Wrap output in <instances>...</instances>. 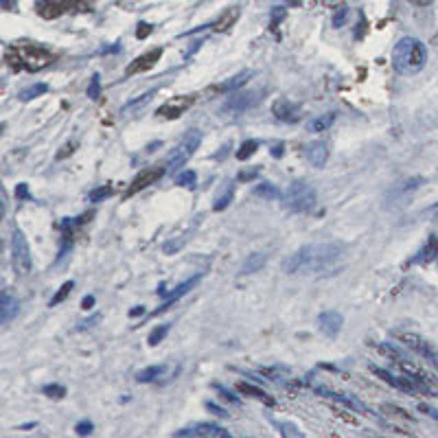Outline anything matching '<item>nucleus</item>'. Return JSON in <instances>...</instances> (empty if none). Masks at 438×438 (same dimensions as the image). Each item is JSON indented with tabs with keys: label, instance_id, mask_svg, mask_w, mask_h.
<instances>
[{
	"label": "nucleus",
	"instance_id": "nucleus-1",
	"mask_svg": "<svg viewBox=\"0 0 438 438\" xmlns=\"http://www.w3.org/2000/svg\"><path fill=\"white\" fill-rule=\"evenodd\" d=\"M347 246L342 241H325V244H311L298 248L290 259H285L283 272L290 276L307 274V276H325L336 274L344 259Z\"/></svg>",
	"mask_w": 438,
	"mask_h": 438
},
{
	"label": "nucleus",
	"instance_id": "nucleus-2",
	"mask_svg": "<svg viewBox=\"0 0 438 438\" xmlns=\"http://www.w3.org/2000/svg\"><path fill=\"white\" fill-rule=\"evenodd\" d=\"M428 62L425 44L417 38H401L393 49V68L399 75H417Z\"/></svg>",
	"mask_w": 438,
	"mask_h": 438
},
{
	"label": "nucleus",
	"instance_id": "nucleus-3",
	"mask_svg": "<svg viewBox=\"0 0 438 438\" xmlns=\"http://www.w3.org/2000/svg\"><path fill=\"white\" fill-rule=\"evenodd\" d=\"M51 53L40 49L36 44H18L7 53V62L14 68H27L29 73H36L40 68L51 64Z\"/></svg>",
	"mask_w": 438,
	"mask_h": 438
},
{
	"label": "nucleus",
	"instance_id": "nucleus-4",
	"mask_svg": "<svg viewBox=\"0 0 438 438\" xmlns=\"http://www.w3.org/2000/svg\"><path fill=\"white\" fill-rule=\"evenodd\" d=\"M318 202V193L311 184L296 180L287 187L285 195H283V206L290 213H309Z\"/></svg>",
	"mask_w": 438,
	"mask_h": 438
},
{
	"label": "nucleus",
	"instance_id": "nucleus-5",
	"mask_svg": "<svg viewBox=\"0 0 438 438\" xmlns=\"http://www.w3.org/2000/svg\"><path fill=\"white\" fill-rule=\"evenodd\" d=\"M202 143V132L198 130H189L187 134H184L182 141L171 149V154L167 158V167H165V174L167 176H174L178 169H182L184 165H187V160L195 154V149L200 147Z\"/></svg>",
	"mask_w": 438,
	"mask_h": 438
},
{
	"label": "nucleus",
	"instance_id": "nucleus-6",
	"mask_svg": "<svg viewBox=\"0 0 438 438\" xmlns=\"http://www.w3.org/2000/svg\"><path fill=\"white\" fill-rule=\"evenodd\" d=\"M265 90H235L230 92V97L222 103V108H219V112L222 114H228V117H239V114H244L246 110L255 108L257 103L263 99Z\"/></svg>",
	"mask_w": 438,
	"mask_h": 438
},
{
	"label": "nucleus",
	"instance_id": "nucleus-7",
	"mask_svg": "<svg viewBox=\"0 0 438 438\" xmlns=\"http://www.w3.org/2000/svg\"><path fill=\"white\" fill-rule=\"evenodd\" d=\"M11 265H14L18 276H29L33 270L31 250L27 244V237L22 235L20 228H16L14 235H11Z\"/></svg>",
	"mask_w": 438,
	"mask_h": 438
},
{
	"label": "nucleus",
	"instance_id": "nucleus-8",
	"mask_svg": "<svg viewBox=\"0 0 438 438\" xmlns=\"http://www.w3.org/2000/svg\"><path fill=\"white\" fill-rule=\"evenodd\" d=\"M395 338L403 344L406 349H410L412 353H417L419 357H423L425 362H430L434 368H438V351L432 347V344L421 338L419 333L412 331H395Z\"/></svg>",
	"mask_w": 438,
	"mask_h": 438
},
{
	"label": "nucleus",
	"instance_id": "nucleus-9",
	"mask_svg": "<svg viewBox=\"0 0 438 438\" xmlns=\"http://www.w3.org/2000/svg\"><path fill=\"white\" fill-rule=\"evenodd\" d=\"M174 436H195V438H230V432L213 423H200L193 425V428H182L174 432Z\"/></svg>",
	"mask_w": 438,
	"mask_h": 438
},
{
	"label": "nucleus",
	"instance_id": "nucleus-10",
	"mask_svg": "<svg viewBox=\"0 0 438 438\" xmlns=\"http://www.w3.org/2000/svg\"><path fill=\"white\" fill-rule=\"evenodd\" d=\"M272 114L283 123H296V121H301V117H303L301 106L294 103V101H290V99H283V97L272 103Z\"/></svg>",
	"mask_w": 438,
	"mask_h": 438
},
{
	"label": "nucleus",
	"instance_id": "nucleus-11",
	"mask_svg": "<svg viewBox=\"0 0 438 438\" xmlns=\"http://www.w3.org/2000/svg\"><path fill=\"white\" fill-rule=\"evenodd\" d=\"M79 5V0H42L38 7V14L46 20L60 18L66 11H71Z\"/></svg>",
	"mask_w": 438,
	"mask_h": 438
},
{
	"label": "nucleus",
	"instance_id": "nucleus-12",
	"mask_svg": "<svg viewBox=\"0 0 438 438\" xmlns=\"http://www.w3.org/2000/svg\"><path fill=\"white\" fill-rule=\"evenodd\" d=\"M200 279H202V274H195V276H191V279H187V281H184V283H180L178 287H176V290L174 292H169L167 294V298H165V303L163 305H160L156 311H154V316H160V314H165V311L171 307V305H174V303H178L180 301V298L184 296V294H189L191 290H193V287L195 285H198L200 283Z\"/></svg>",
	"mask_w": 438,
	"mask_h": 438
},
{
	"label": "nucleus",
	"instance_id": "nucleus-13",
	"mask_svg": "<svg viewBox=\"0 0 438 438\" xmlns=\"http://www.w3.org/2000/svg\"><path fill=\"white\" fill-rule=\"evenodd\" d=\"M342 325H344V320L340 316V311H336V309L322 311V314L318 316V327L327 338H336L342 329Z\"/></svg>",
	"mask_w": 438,
	"mask_h": 438
},
{
	"label": "nucleus",
	"instance_id": "nucleus-14",
	"mask_svg": "<svg viewBox=\"0 0 438 438\" xmlns=\"http://www.w3.org/2000/svg\"><path fill=\"white\" fill-rule=\"evenodd\" d=\"M160 176H165V169H145V171H141V174L134 178L132 187L125 191V198H132V195H136L138 191L147 189L149 184H154Z\"/></svg>",
	"mask_w": 438,
	"mask_h": 438
},
{
	"label": "nucleus",
	"instance_id": "nucleus-15",
	"mask_svg": "<svg viewBox=\"0 0 438 438\" xmlns=\"http://www.w3.org/2000/svg\"><path fill=\"white\" fill-rule=\"evenodd\" d=\"M18 311L20 303L7 290H3V294H0V322H3V327H9V322H14Z\"/></svg>",
	"mask_w": 438,
	"mask_h": 438
},
{
	"label": "nucleus",
	"instance_id": "nucleus-16",
	"mask_svg": "<svg viewBox=\"0 0 438 438\" xmlns=\"http://www.w3.org/2000/svg\"><path fill=\"white\" fill-rule=\"evenodd\" d=\"M191 103H193L191 97H174V99H169L165 106H160L158 114L160 117H167V119H178L180 114H184V110L191 106Z\"/></svg>",
	"mask_w": 438,
	"mask_h": 438
},
{
	"label": "nucleus",
	"instance_id": "nucleus-17",
	"mask_svg": "<svg viewBox=\"0 0 438 438\" xmlns=\"http://www.w3.org/2000/svg\"><path fill=\"white\" fill-rule=\"evenodd\" d=\"M160 55H163V49H154V51H149L145 55L138 57L136 62H132L128 68H125V75H136V73H145L149 71L158 60H160Z\"/></svg>",
	"mask_w": 438,
	"mask_h": 438
},
{
	"label": "nucleus",
	"instance_id": "nucleus-18",
	"mask_svg": "<svg viewBox=\"0 0 438 438\" xmlns=\"http://www.w3.org/2000/svg\"><path fill=\"white\" fill-rule=\"evenodd\" d=\"M305 154H307V160L311 165H314L316 169H322L327 163V158H329V147H327L325 141H314V143L307 145Z\"/></svg>",
	"mask_w": 438,
	"mask_h": 438
},
{
	"label": "nucleus",
	"instance_id": "nucleus-19",
	"mask_svg": "<svg viewBox=\"0 0 438 438\" xmlns=\"http://www.w3.org/2000/svg\"><path fill=\"white\" fill-rule=\"evenodd\" d=\"M252 77H255V71H250V68H246V71H241V73L233 75L230 79H226L224 84H219V86H217V92H224V95H230V92L244 88Z\"/></svg>",
	"mask_w": 438,
	"mask_h": 438
},
{
	"label": "nucleus",
	"instance_id": "nucleus-20",
	"mask_svg": "<svg viewBox=\"0 0 438 438\" xmlns=\"http://www.w3.org/2000/svg\"><path fill=\"white\" fill-rule=\"evenodd\" d=\"M438 259V237H430L428 244H425L419 252L417 257H412V265H430Z\"/></svg>",
	"mask_w": 438,
	"mask_h": 438
},
{
	"label": "nucleus",
	"instance_id": "nucleus-21",
	"mask_svg": "<svg viewBox=\"0 0 438 438\" xmlns=\"http://www.w3.org/2000/svg\"><path fill=\"white\" fill-rule=\"evenodd\" d=\"M237 390H239V393L248 395V397H252V399H259L261 403H265V406H274V399L270 395H265L261 388H255V386H250L246 382H239L237 384Z\"/></svg>",
	"mask_w": 438,
	"mask_h": 438
},
{
	"label": "nucleus",
	"instance_id": "nucleus-22",
	"mask_svg": "<svg viewBox=\"0 0 438 438\" xmlns=\"http://www.w3.org/2000/svg\"><path fill=\"white\" fill-rule=\"evenodd\" d=\"M265 261H268V257L265 255H261V252H257V255H250L246 261H244V265H241V274H255V272H259L263 265H265Z\"/></svg>",
	"mask_w": 438,
	"mask_h": 438
},
{
	"label": "nucleus",
	"instance_id": "nucleus-23",
	"mask_svg": "<svg viewBox=\"0 0 438 438\" xmlns=\"http://www.w3.org/2000/svg\"><path fill=\"white\" fill-rule=\"evenodd\" d=\"M167 373V366H149L145 371H141L136 375V382L138 384H149V382H156L158 377H163Z\"/></svg>",
	"mask_w": 438,
	"mask_h": 438
},
{
	"label": "nucleus",
	"instance_id": "nucleus-24",
	"mask_svg": "<svg viewBox=\"0 0 438 438\" xmlns=\"http://www.w3.org/2000/svg\"><path fill=\"white\" fill-rule=\"evenodd\" d=\"M336 123V112H329V114H322V117L309 121V132H327L331 125Z\"/></svg>",
	"mask_w": 438,
	"mask_h": 438
},
{
	"label": "nucleus",
	"instance_id": "nucleus-25",
	"mask_svg": "<svg viewBox=\"0 0 438 438\" xmlns=\"http://www.w3.org/2000/svg\"><path fill=\"white\" fill-rule=\"evenodd\" d=\"M46 92H49V86H46V84H33V86H29L25 90H20L18 99L20 101H33V99L46 95Z\"/></svg>",
	"mask_w": 438,
	"mask_h": 438
},
{
	"label": "nucleus",
	"instance_id": "nucleus-26",
	"mask_svg": "<svg viewBox=\"0 0 438 438\" xmlns=\"http://www.w3.org/2000/svg\"><path fill=\"white\" fill-rule=\"evenodd\" d=\"M233 200H235V187H233V184H228L226 193H224V195H217V200H215V204H213V211H215V213L226 211Z\"/></svg>",
	"mask_w": 438,
	"mask_h": 438
},
{
	"label": "nucleus",
	"instance_id": "nucleus-27",
	"mask_svg": "<svg viewBox=\"0 0 438 438\" xmlns=\"http://www.w3.org/2000/svg\"><path fill=\"white\" fill-rule=\"evenodd\" d=\"M255 195H257V198H263V200H279L281 191L276 189L274 184L263 182V184H259V187H255Z\"/></svg>",
	"mask_w": 438,
	"mask_h": 438
},
{
	"label": "nucleus",
	"instance_id": "nucleus-28",
	"mask_svg": "<svg viewBox=\"0 0 438 438\" xmlns=\"http://www.w3.org/2000/svg\"><path fill=\"white\" fill-rule=\"evenodd\" d=\"M169 329H171V325H160V327H156L152 333H149V338H147V344H149V347H158V344L167 338Z\"/></svg>",
	"mask_w": 438,
	"mask_h": 438
},
{
	"label": "nucleus",
	"instance_id": "nucleus-29",
	"mask_svg": "<svg viewBox=\"0 0 438 438\" xmlns=\"http://www.w3.org/2000/svg\"><path fill=\"white\" fill-rule=\"evenodd\" d=\"M112 193H114V189L110 187V184H106V187H99V189H95V191H90V195H88V202H92V204H99V202H103V200H108Z\"/></svg>",
	"mask_w": 438,
	"mask_h": 438
},
{
	"label": "nucleus",
	"instance_id": "nucleus-30",
	"mask_svg": "<svg viewBox=\"0 0 438 438\" xmlns=\"http://www.w3.org/2000/svg\"><path fill=\"white\" fill-rule=\"evenodd\" d=\"M73 287H75V283L73 281H66L62 287H60V290H57V294L51 298V307H57V305H60L62 301H66V298H68V294H71V290H73Z\"/></svg>",
	"mask_w": 438,
	"mask_h": 438
},
{
	"label": "nucleus",
	"instance_id": "nucleus-31",
	"mask_svg": "<svg viewBox=\"0 0 438 438\" xmlns=\"http://www.w3.org/2000/svg\"><path fill=\"white\" fill-rule=\"evenodd\" d=\"M257 149H259V141H246L237 149V160H248L250 156H255Z\"/></svg>",
	"mask_w": 438,
	"mask_h": 438
},
{
	"label": "nucleus",
	"instance_id": "nucleus-32",
	"mask_svg": "<svg viewBox=\"0 0 438 438\" xmlns=\"http://www.w3.org/2000/svg\"><path fill=\"white\" fill-rule=\"evenodd\" d=\"M195 180H198V174H195V171H191V169L182 171L180 176H176V184H178V187H189V189H193V187H195Z\"/></svg>",
	"mask_w": 438,
	"mask_h": 438
},
{
	"label": "nucleus",
	"instance_id": "nucleus-33",
	"mask_svg": "<svg viewBox=\"0 0 438 438\" xmlns=\"http://www.w3.org/2000/svg\"><path fill=\"white\" fill-rule=\"evenodd\" d=\"M42 393L46 397H51V399H64L66 397V388L62 384H46L42 388Z\"/></svg>",
	"mask_w": 438,
	"mask_h": 438
},
{
	"label": "nucleus",
	"instance_id": "nucleus-34",
	"mask_svg": "<svg viewBox=\"0 0 438 438\" xmlns=\"http://www.w3.org/2000/svg\"><path fill=\"white\" fill-rule=\"evenodd\" d=\"M237 18H239V9H230L228 14H226V16H224V18L219 20L217 25H215V31H226V29H228L230 25H233V22H235Z\"/></svg>",
	"mask_w": 438,
	"mask_h": 438
},
{
	"label": "nucleus",
	"instance_id": "nucleus-35",
	"mask_svg": "<svg viewBox=\"0 0 438 438\" xmlns=\"http://www.w3.org/2000/svg\"><path fill=\"white\" fill-rule=\"evenodd\" d=\"M99 95H101V77H99V73H97V75H92V79H90L88 97H90V99H97Z\"/></svg>",
	"mask_w": 438,
	"mask_h": 438
},
{
	"label": "nucleus",
	"instance_id": "nucleus-36",
	"mask_svg": "<svg viewBox=\"0 0 438 438\" xmlns=\"http://www.w3.org/2000/svg\"><path fill=\"white\" fill-rule=\"evenodd\" d=\"M276 428L281 430L283 436H294V438H303V432H298L294 425H287V423H281V421H274Z\"/></svg>",
	"mask_w": 438,
	"mask_h": 438
},
{
	"label": "nucleus",
	"instance_id": "nucleus-37",
	"mask_svg": "<svg viewBox=\"0 0 438 438\" xmlns=\"http://www.w3.org/2000/svg\"><path fill=\"white\" fill-rule=\"evenodd\" d=\"M206 410H209L211 414H215V417H222V419H228L230 414L224 410V408H219V406H215L213 401H206Z\"/></svg>",
	"mask_w": 438,
	"mask_h": 438
},
{
	"label": "nucleus",
	"instance_id": "nucleus-38",
	"mask_svg": "<svg viewBox=\"0 0 438 438\" xmlns=\"http://www.w3.org/2000/svg\"><path fill=\"white\" fill-rule=\"evenodd\" d=\"M213 388L215 390H219V395H222L224 399H228V401H233V403H239V399L233 395V393H230V390L228 388H224V386H219V384H213Z\"/></svg>",
	"mask_w": 438,
	"mask_h": 438
},
{
	"label": "nucleus",
	"instance_id": "nucleus-39",
	"mask_svg": "<svg viewBox=\"0 0 438 438\" xmlns=\"http://www.w3.org/2000/svg\"><path fill=\"white\" fill-rule=\"evenodd\" d=\"M259 176V169H250V171H241V174L237 176L239 182H250V180H255Z\"/></svg>",
	"mask_w": 438,
	"mask_h": 438
},
{
	"label": "nucleus",
	"instance_id": "nucleus-40",
	"mask_svg": "<svg viewBox=\"0 0 438 438\" xmlns=\"http://www.w3.org/2000/svg\"><path fill=\"white\" fill-rule=\"evenodd\" d=\"M16 198L18 200H29L31 198V191H29L27 184H18V187H16Z\"/></svg>",
	"mask_w": 438,
	"mask_h": 438
},
{
	"label": "nucleus",
	"instance_id": "nucleus-41",
	"mask_svg": "<svg viewBox=\"0 0 438 438\" xmlns=\"http://www.w3.org/2000/svg\"><path fill=\"white\" fill-rule=\"evenodd\" d=\"M75 432H77V434H82V436L92 434V423H90V421H82V423H77Z\"/></svg>",
	"mask_w": 438,
	"mask_h": 438
},
{
	"label": "nucleus",
	"instance_id": "nucleus-42",
	"mask_svg": "<svg viewBox=\"0 0 438 438\" xmlns=\"http://www.w3.org/2000/svg\"><path fill=\"white\" fill-rule=\"evenodd\" d=\"M99 320H101V316H99V314H97V316H90L88 320H84V322H82V325H79V327H77V331H86V329H90L92 325H97V322H99Z\"/></svg>",
	"mask_w": 438,
	"mask_h": 438
},
{
	"label": "nucleus",
	"instance_id": "nucleus-43",
	"mask_svg": "<svg viewBox=\"0 0 438 438\" xmlns=\"http://www.w3.org/2000/svg\"><path fill=\"white\" fill-rule=\"evenodd\" d=\"M347 16H349V11H347V9L338 11V14L333 16V27H342V25H344V20H347Z\"/></svg>",
	"mask_w": 438,
	"mask_h": 438
},
{
	"label": "nucleus",
	"instance_id": "nucleus-44",
	"mask_svg": "<svg viewBox=\"0 0 438 438\" xmlns=\"http://www.w3.org/2000/svg\"><path fill=\"white\" fill-rule=\"evenodd\" d=\"M182 244H184V239H176V241H171V244H165V252L167 255H174Z\"/></svg>",
	"mask_w": 438,
	"mask_h": 438
},
{
	"label": "nucleus",
	"instance_id": "nucleus-45",
	"mask_svg": "<svg viewBox=\"0 0 438 438\" xmlns=\"http://www.w3.org/2000/svg\"><path fill=\"white\" fill-rule=\"evenodd\" d=\"M138 27H141V29H138V33H136V36L141 38V40L147 36V33H152V27H149V25H145V22H141V25H138Z\"/></svg>",
	"mask_w": 438,
	"mask_h": 438
},
{
	"label": "nucleus",
	"instance_id": "nucleus-46",
	"mask_svg": "<svg viewBox=\"0 0 438 438\" xmlns=\"http://www.w3.org/2000/svg\"><path fill=\"white\" fill-rule=\"evenodd\" d=\"M82 307H84L86 311L95 307V296H92V294H88V296L84 298V301H82Z\"/></svg>",
	"mask_w": 438,
	"mask_h": 438
},
{
	"label": "nucleus",
	"instance_id": "nucleus-47",
	"mask_svg": "<svg viewBox=\"0 0 438 438\" xmlns=\"http://www.w3.org/2000/svg\"><path fill=\"white\" fill-rule=\"evenodd\" d=\"M270 154H272L274 158H283V143H279V145H274V147L270 149Z\"/></svg>",
	"mask_w": 438,
	"mask_h": 438
},
{
	"label": "nucleus",
	"instance_id": "nucleus-48",
	"mask_svg": "<svg viewBox=\"0 0 438 438\" xmlns=\"http://www.w3.org/2000/svg\"><path fill=\"white\" fill-rule=\"evenodd\" d=\"M145 314V307H134L130 309V318H138V316H143Z\"/></svg>",
	"mask_w": 438,
	"mask_h": 438
},
{
	"label": "nucleus",
	"instance_id": "nucleus-49",
	"mask_svg": "<svg viewBox=\"0 0 438 438\" xmlns=\"http://www.w3.org/2000/svg\"><path fill=\"white\" fill-rule=\"evenodd\" d=\"M425 215H428V217H432V219H438V202L432 206V209H428V211H425Z\"/></svg>",
	"mask_w": 438,
	"mask_h": 438
},
{
	"label": "nucleus",
	"instance_id": "nucleus-50",
	"mask_svg": "<svg viewBox=\"0 0 438 438\" xmlns=\"http://www.w3.org/2000/svg\"><path fill=\"white\" fill-rule=\"evenodd\" d=\"M408 3L417 5V7H428V5H432V3H434V0H408Z\"/></svg>",
	"mask_w": 438,
	"mask_h": 438
},
{
	"label": "nucleus",
	"instance_id": "nucleus-51",
	"mask_svg": "<svg viewBox=\"0 0 438 438\" xmlns=\"http://www.w3.org/2000/svg\"><path fill=\"white\" fill-rule=\"evenodd\" d=\"M421 410H423L425 414H430V417H434V419L438 421V410H434V408H425V406H423Z\"/></svg>",
	"mask_w": 438,
	"mask_h": 438
},
{
	"label": "nucleus",
	"instance_id": "nucleus-52",
	"mask_svg": "<svg viewBox=\"0 0 438 438\" xmlns=\"http://www.w3.org/2000/svg\"><path fill=\"white\" fill-rule=\"evenodd\" d=\"M11 3H14V0H3V7H5V9H9V7H11Z\"/></svg>",
	"mask_w": 438,
	"mask_h": 438
},
{
	"label": "nucleus",
	"instance_id": "nucleus-53",
	"mask_svg": "<svg viewBox=\"0 0 438 438\" xmlns=\"http://www.w3.org/2000/svg\"><path fill=\"white\" fill-rule=\"evenodd\" d=\"M79 3H84V5H90V3H95V0H79Z\"/></svg>",
	"mask_w": 438,
	"mask_h": 438
}]
</instances>
